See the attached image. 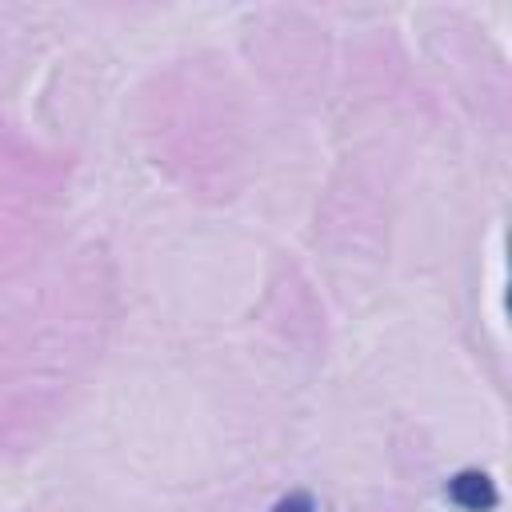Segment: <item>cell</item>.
Masks as SVG:
<instances>
[{
    "instance_id": "obj_1",
    "label": "cell",
    "mask_w": 512,
    "mask_h": 512,
    "mask_svg": "<svg viewBox=\"0 0 512 512\" xmlns=\"http://www.w3.org/2000/svg\"><path fill=\"white\" fill-rule=\"evenodd\" d=\"M448 500L464 512H492L496 508V484L488 472H476V468H464L448 480Z\"/></svg>"
},
{
    "instance_id": "obj_2",
    "label": "cell",
    "mask_w": 512,
    "mask_h": 512,
    "mask_svg": "<svg viewBox=\"0 0 512 512\" xmlns=\"http://www.w3.org/2000/svg\"><path fill=\"white\" fill-rule=\"evenodd\" d=\"M272 512H316V504H312V496H308V492H288Z\"/></svg>"
}]
</instances>
